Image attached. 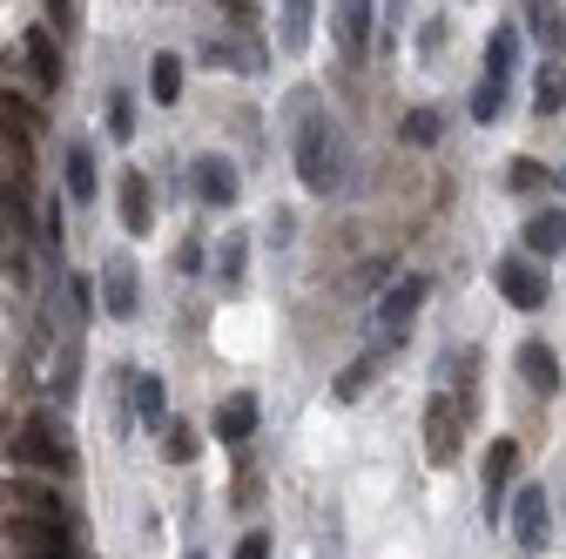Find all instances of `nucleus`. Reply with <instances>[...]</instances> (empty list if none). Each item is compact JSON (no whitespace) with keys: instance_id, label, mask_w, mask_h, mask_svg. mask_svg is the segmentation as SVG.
I'll use <instances>...</instances> for the list:
<instances>
[{"instance_id":"nucleus-1","label":"nucleus","mask_w":566,"mask_h":559,"mask_svg":"<svg viewBox=\"0 0 566 559\" xmlns=\"http://www.w3.org/2000/svg\"><path fill=\"white\" fill-rule=\"evenodd\" d=\"M291 156H297V182L311 189V196H337L344 189V135H337V122L324 115V108H311V95H297V143H291Z\"/></svg>"},{"instance_id":"nucleus-2","label":"nucleus","mask_w":566,"mask_h":559,"mask_svg":"<svg viewBox=\"0 0 566 559\" xmlns=\"http://www.w3.org/2000/svg\"><path fill=\"white\" fill-rule=\"evenodd\" d=\"M465 425H472V398L465 391H432V398H424V458H432L439 472L459 465Z\"/></svg>"},{"instance_id":"nucleus-3","label":"nucleus","mask_w":566,"mask_h":559,"mask_svg":"<svg viewBox=\"0 0 566 559\" xmlns=\"http://www.w3.org/2000/svg\"><path fill=\"white\" fill-rule=\"evenodd\" d=\"M14 458L28 472H67V465H75V445H67L61 418L34 411V418H21V432H14Z\"/></svg>"},{"instance_id":"nucleus-4","label":"nucleus","mask_w":566,"mask_h":559,"mask_svg":"<svg viewBox=\"0 0 566 559\" xmlns=\"http://www.w3.org/2000/svg\"><path fill=\"white\" fill-rule=\"evenodd\" d=\"M424 291H432L424 276H398V284L378 297V310H371V330H378V344H385V351H398V344H405V330H411V317H418Z\"/></svg>"},{"instance_id":"nucleus-5","label":"nucleus","mask_w":566,"mask_h":559,"mask_svg":"<svg viewBox=\"0 0 566 559\" xmlns=\"http://www.w3.org/2000/svg\"><path fill=\"white\" fill-rule=\"evenodd\" d=\"M513 472H520V445H513V439H492V445H485V519H506Z\"/></svg>"},{"instance_id":"nucleus-6","label":"nucleus","mask_w":566,"mask_h":559,"mask_svg":"<svg viewBox=\"0 0 566 559\" xmlns=\"http://www.w3.org/2000/svg\"><path fill=\"white\" fill-rule=\"evenodd\" d=\"M500 297H506L513 310H539L553 291H546V276H539L533 256H506V263H500Z\"/></svg>"},{"instance_id":"nucleus-7","label":"nucleus","mask_w":566,"mask_h":559,"mask_svg":"<svg viewBox=\"0 0 566 559\" xmlns=\"http://www.w3.org/2000/svg\"><path fill=\"white\" fill-rule=\"evenodd\" d=\"M546 532H553L546 485H520V493H513V539H520L526 552H539V546H546Z\"/></svg>"},{"instance_id":"nucleus-8","label":"nucleus","mask_w":566,"mask_h":559,"mask_svg":"<svg viewBox=\"0 0 566 559\" xmlns=\"http://www.w3.org/2000/svg\"><path fill=\"white\" fill-rule=\"evenodd\" d=\"M115 189H122V196H115V202H122V230H128V236H149V230H156V196H149V176H142V169H122V176H115Z\"/></svg>"},{"instance_id":"nucleus-9","label":"nucleus","mask_w":566,"mask_h":559,"mask_svg":"<svg viewBox=\"0 0 566 559\" xmlns=\"http://www.w3.org/2000/svg\"><path fill=\"white\" fill-rule=\"evenodd\" d=\"M189 176H196V196H202L209 209H230V202L243 196V182H237V162H230V156H196V169H189Z\"/></svg>"},{"instance_id":"nucleus-10","label":"nucleus","mask_w":566,"mask_h":559,"mask_svg":"<svg viewBox=\"0 0 566 559\" xmlns=\"http://www.w3.org/2000/svg\"><path fill=\"white\" fill-rule=\"evenodd\" d=\"M256 425H263V404H256L250 391H230V398L217 404V439H223V445H250Z\"/></svg>"},{"instance_id":"nucleus-11","label":"nucleus","mask_w":566,"mask_h":559,"mask_svg":"<svg viewBox=\"0 0 566 559\" xmlns=\"http://www.w3.org/2000/svg\"><path fill=\"white\" fill-rule=\"evenodd\" d=\"M337 48H344V61H365V48H371V0H337Z\"/></svg>"},{"instance_id":"nucleus-12","label":"nucleus","mask_w":566,"mask_h":559,"mask_svg":"<svg viewBox=\"0 0 566 559\" xmlns=\"http://www.w3.org/2000/svg\"><path fill=\"white\" fill-rule=\"evenodd\" d=\"M102 310L108 317H135V263L128 256H108L102 263Z\"/></svg>"},{"instance_id":"nucleus-13","label":"nucleus","mask_w":566,"mask_h":559,"mask_svg":"<svg viewBox=\"0 0 566 559\" xmlns=\"http://www.w3.org/2000/svg\"><path fill=\"white\" fill-rule=\"evenodd\" d=\"M520 378H526L539 398H553V391H559V358H553V344H539V337H533V344H520Z\"/></svg>"},{"instance_id":"nucleus-14","label":"nucleus","mask_w":566,"mask_h":559,"mask_svg":"<svg viewBox=\"0 0 566 559\" xmlns=\"http://www.w3.org/2000/svg\"><path fill=\"white\" fill-rule=\"evenodd\" d=\"M385 358H391V351H385V344H378V351H365V358H350V365L337 371V384H331V398H337V404H358V391H365V384H371V378L385 371Z\"/></svg>"},{"instance_id":"nucleus-15","label":"nucleus","mask_w":566,"mask_h":559,"mask_svg":"<svg viewBox=\"0 0 566 559\" xmlns=\"http://www.w3.org/2000/svg\"><path fill=\"white\" fill-rule=\"evenodd\" d=\"M526 21H533V41H539L546 54L566 48V8H559V0H526Z\"/></svg>"},{"instance_id":"nucleus-16","label":"nucleus","mask_w":566,"mask_h":559,"mask_svg":"<svg viewBox=\"0 0 566 559\" xmlns=\"http://www.w3.org/2000/svg\"><path fill=\"white\" fill-rule=\"evenodd\" d=\"M21 48H28V61H34V82L54 95V88H61V48L48 41V28H28V41H21Z\"/></svg>"},{"instance_id":"nucleus-17","label":"nucleus","mask_w":566,"mask_h":559,"mask_svg":"<svg viewBox=\"0 0 566 559\" xmlns=\"http://www.w3.org/2000/svg\"><path fill=\"white\" fill-rule=\"evenodd\" d=\"M526 250H539V256L566 250V209H539V217L526 223Z\"/></svg>"},{"instance_id":"nucleus-18","label":"nucleus","mask_w":566,"mask_h":559,"mask_svg":"<svg viewBox=\"0 0 566 559\" xmlns=\"http://www.w3.org/2000/svg\"><path fill=\"white\" fill-rule=\"evenodd\" d=\"M513 61H520V34L500 28V34L485 41V82H500V88H506V82H513Z\"/></svg>"},{"instance_id":"nucleus-19","label":"nucleus","mask_w":566,"mask_h":559,"mask_svg":"<svg viewBox=\"0 0 566 559\" xmlns=\"http://www.w3.org/2000/svg\"><path fill=\"white\" fill-rule=\"evenodd\" d=\"M128 391H135V418H142V425H163V418H169V384L163 378H128Z\"/></svg>"},{"instance_id":"nucleus-20","label":"nucleus","mask_w":566,"mask_h":559,"mask_svg":"<svg viewBox=\"0 0 566 559\" xmlns=\"http://www.w3.org/2000/svg\"><path fill=\"white\" fill-rule=\"evenodd\" d=\"M0 122H8V135H14V143H28V135L41 128V108H34L28 95H14V88H0Z\"/></svg>"},{"instance_id":"nucleus-21","label":"nucleus","mask_w":566,"mask_h":559,"mask_svg":"<svg viewBox=\"0 0 566 559\" xmlns=\"http://www.w3.org/2000/svg\"><path fill=\"white\" fill-rule=\"evenodd\" d=\"M67 196H75V202H95V149H88V143L67 149Z\"/></svg>"},{"instance_id":"nucleus-22","label":"nucleus","mask_w":566,"mask_h":559,"mask_svg":"<svg viewBox=\"0 0 566 559\" xmlns=\"http://www.w3.org/2000/svg\"><path fill=\"white\" fill-rule=\"evenodd\" d=\"M533 108H539V115H559V108H566V67H559V61H546V67H539V82H533Z\"/></svg>"},{"instance_id":"nucleus-23","label":"nucleus","mask_w":566,"mask_h":559,"mask_svg":"<svg viewBox=\"0 0 566 559\" xmlns=\"http://www.w3.org/2000/svg\"><path fill=\"white\" fill-rule=\"evenodd\" d=\"M291 54H304L311 48V0H283V34H276Z\"/></svg>"},{"instance_id":"nucleus-24","label":"nucleus","mask_w":566,"mask_h":559,"mask_svg":"<svg viewBox=\"0 0 566 559\" xmlns=\"http://www.w3.org/2000/svg\"><path fill=\"white\" fill-rule=\"evenodd\" d=\"M149 95L156 102H176L182 95V54H156L149 61Z\"/></svg>"},{"instance_id":"nucleus-25","label":"nucleus","mask_w":566,"mask_h":559,"mask_svg":"<svg viewBox=\"0 0 566 559\" xmlns=\"http://www.w3.org/2000/svg\"><path fill=\"white\" fill-rule=\"evenodd\" d=\"M439 135H446V115H439V108H411V115H405V143H411V149H432Z\"/></svg>"},{"instance_id":"nucleus-26","label":"nucleus","mask_w":566,"mask_h":559,"mask_svg":"<svg viewBox=\"0 0 566 559\" xmlns=\"http://www.w3.org/2000/svg\"><path fill=\"white\" fill-rule=\"evenodd\" d=\"M243 256H250V236H243V230H230V236H223V263H217V284H223V291H237V284H243Z\"/></svg>"},{"instance_id":"nucleus-27","label":"nucleus","mask_w":566,"mask_h":559,"mask_svg":"<svg viewBox=\"0 0 566 559\" xmlns=\"http://www.w3.org/2000/svg\"><path fill=\"white\" fill-rule=\"evenodd\" d=\"M506 115V88L500 82H479L472 88V122H500Z\"/></svg>"},{"instance_id":"nucleus-28","label":"nucleus","mask_w":566,"mask_h":559,"mask_svg":"<svg viewBox=\"0 0 566 559\" xmlns=\"http://www.w3.org/2000/svg\"><path fill=\"white\" fill-rule=\"evenodd\" d=\"M108 135L115 143H135V102L128 95H108Z\"/></svg>"},{"instance_id":"nucleus-29","label":"nucleus","mask_w":566,"mask_h":559,"mask_svg":"<svg viewBox=\"0 0 566 559\" xmlns=\"http://www.w3.org/2000/svg\"><path fill=\"white\" fill-rule=\"evenodd\" d=\"M539 182H553V176H546L533 156H513V169H506V189H520V196H526V189H539Z\"/></svg>"},{"instance_id":"nucleus-30","label":"nucleus","mask_w":566,"mask_h":559,"mask_svg":"<svg viewBox=\"0 0 566 559\" xmlns=\"http://www.w3.org/2000/svg\"><path fill=\"white\" fill-rule=\"evenodd\" d=\"M237 506H243V513L256 506V458H250L243 445H237Z\"/></svg>"},{"instance_id":"nucleus-31","label":"nucleus","mask_w":566,"mask_h":559,"mask_svg":"<svg viewBox=\"0 0 566 559\" xmlns=\"http://www.w3.org/2000/svg\"><path fill=\"white\" fill-rule=\"evenodd\" d=\"M169 458H176V465L196 458V432H189V425H169Z\"/></svg>"},{"instance_id":"nucleus-32","label":"nucleus","mask_w":566,"mask_h":559,"mask_svg":"<svg viewBox=\"0 0 566 559\" xmlns=\"http://www.w3.org/2000/svg\"><path fill=\"white\" fill-rule=\"evenodd\" d=\"M439 48H446V21L424 14V28H418V54H439Z\"/></svg>"},{"instance_id":"nucleus-33","label":"nucleus","mask_w":566,"mask_h":559,"mask_svg":"<svg viewBox=\"0 0 566 559\" xmlns=\"http://www.w3.org/2000/svg\"><path fill=\"white\" fill-rule=\"evenodd\" d=\"M237 559H270V532H243V546H237Z\"/></svg>"},{"instance_id":"nucleus-34","label":"nucleus","mask_w":566,"mask_h":559,"mask_svg":"<svg viewBox=\"0 0 566 559\" xmlns=\"http://www.w3.org/2000/svg\"><path fill=\"white\" fill-rule=\"evenodd\" d=\"M176 270H189V276H196V270H202V243H182V250H176Z\"/></svg>"},{"instance_id":"nucleus-35","label":"nucleus","mask_w":566,"mask_h":559,"mask_svg":"<svg viewBox=\"0 0 566 559\" xmlns=\"http://www.w3.org/2000/svg\"><path fill=\"white\" fill-rule=\"evenodd\" d=\"M411 21V0H385V28H405Z\"/></svg>"},{"instance_id":"nucleus-36","label":"nucleus","mask_w":566,"mask_h":559,"mask_svg":"<svg viewBox=\"0 0 566 559\" xmlns=\"http://www.w3.org/2000/svg\"><path fill=\"white\" fill-rule=\"evenodd\" d=\"M317 559H344V552H337V532H331V539H324V552H317Z\"/></svg>"},{"instance_id":"nucleus-37","label":"nucleus","mask_w":566,"mask_h":559,"mask_svg":"<svg viewBox=\"0 0 566 559\" xmlns=\"http://www.w3.org/2000/svg\"><path fill=\"white\" fill-rule=\"evenodd\" d=\"M48 8H54V21H61V28H67V0H48Z\"/></svg>"},{"instance_id":"nucleus-38","label":"nucleus","mask_w":566,"mask_h":559,"mask_svg":"<svg viewBox=\"0 0 566 559\" xmlns=\"http://www.w3.org/2000/svg\"><path fill=\"white\" fill-rule=\"evenodd\" d=\"M559 189H566V169H559Z\"/></svg>"},{"instance_id":"nucleus-39","label":"nucleus","mask_w":566,"mask_h":559,"mask_svg":"<svg viewBox=\"0 0 566 559\" xmlns=\"http://www.w3.org/2000/svg\"><path fill=\"white\" fill-rule=\"evenodd\" d=\"M189 559H209V552H189Z\"/></svg>"}]
</instances>
